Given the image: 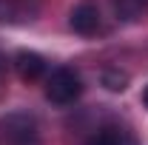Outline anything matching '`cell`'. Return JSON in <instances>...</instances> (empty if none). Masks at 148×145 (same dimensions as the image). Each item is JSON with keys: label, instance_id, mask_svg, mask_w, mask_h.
Returning a JSON list of instances; mask_svg holds the SVG:
<instances>
[{"label": "cell", "instance_id": "5", "mask_svg": "<svg viewBox=\"0 0 148 145\" xmlns=\"http://www.w3.org/2000/svg\"><path fill=\"white\" fill-rule=\"evenodd\" d=\"M86 145H137V140L131 137L125 128H117V125H108V128H100Z\"/></svg>", "mask_w": 148, "mask_h": 145}, {"label": "cell", "instance_id": "8", "mask_svg": "<svg viewBox=\"0 0 148 145\" xmlns=\"http://www.w3.org/2000/svg\"><path fill=\"white\" fill-rule=\"evenodd\" d=\"M140 3H143V6H145V9H148V0H140Z\"/></svg>", "mask_w": 148, "mask_h": 145}, {"label": "cell", "instance_id": "6", "mask_svg": "<svg viewBox=\"0 0 148 145\" xmlns=\"http://www.w3.org/2000/svg\"><path fill=\"white\" fill-rule=\"evenodd\" d=\"M103 85H106L108 91H125L128 74L120 71V68H108V71H103Z\"/></svg>", "mask_w": 148, "mask_h": 145}, {"label": "cell", "instance_id": "7", "mask_svg": "<svg viewBox=\"0 0 148 145\" xmlns=\"http://www.w3.org/2000/svg\"><path fill=\"white\" fill-rule=\"evenodd\" d=\"M143 103H145V108H148V85H145V91H143Z\"/></svg>", "mask_w": 148, "mask_h": 145}, {"label": "cell", "instance_id": "2", "mask_svg": "<svg viewBox=\"0 0 148 145\" xmlns=\"http://www.w3.org/2000/svg\"><path fill=\"white\" fill-rule=\"evenodd\" d=\"M3 137L12 145H37L40 142V134H37V122L29 114H9L3 122H0Z\"/></svg>", "mask_w": 148, "mask_h": 145}, {"label": "cell", "instance_id": "4", "mask_svg": "<svg viewBox=\"0 0 148 145\" xmlns=\"http://www.w3.org/2000/svg\"><path fill=\"white\" fill-rule=\"evenodd\" d=\"M14 68H17L20 80H26V83H34L40 80L43 74H46V60L37 54V51H17L14 54Z\"/></svg>", "mask_w": 148, "mask_h": 145}, {"label": "cell", "instance_id": "3", "mask_svg": "<svg viewBox=\"0 0 148 145\" xmlns=\"http://www.w3.org/2000/svg\"><path fill=\"white\" fill-rule=\"evenodd\" d=\"M71 29L83 37H94L97 31H103V17H100V6L94 0H80L71 9Z\"/></svg>", "mask_w": 148, "mask_h": 145}, {"label": "cell", "instance_id": "9", "mask_svg": "<svg viewBox=\"0 0 148 145\" xmlns=\"http://www.w3.org/2000/svg\"><path fill=\"white\" fill-rule=\"evenodd\" d=\"M0 6H3V0H0Z\"/></svg>", "mask_w": 148, "mask_h": 145}, {"label": "cell", "instance_id": "1", "mask_svg": "<svg viewBox=\"0 0 148 145\" xmlns=\"http://www.w3.org/2000/svg\"><path fill=\"white\" fill-rule=\"evenodd\" d=\"M80 94H83V80L69 66H60L46 77V100L54 105H71L80 100Z\"/></svg>", "mask_w": 148, "mask_h": 145}]
</instances>
